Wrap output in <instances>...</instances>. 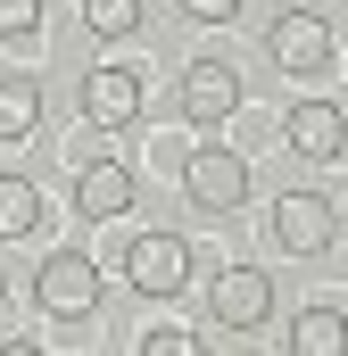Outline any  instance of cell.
I'll list each match as a JSON object with an SVG mask.
<instances>
[{
  "label": "cell",
  "mask_w": 348,
  "mask_h": 356,
  "mask_svg": "<svg viewBox=\"0 0 348 356\" xmlns=\"http://www.w3.org/2000/svg\"><path fill=\"white\" fill-rule=\"evenodd\" d=\"M265 58H274L282 75L315 83V75H332V67H340V33H332V17H324V8H282V17L265 25Z\"/></svg>",
  "instance_id": "6da1fadb"
},
{
  "label": "cell",
  "mask_w": 348,
  "mask_h": 356,
  "mask_svg": "<svg viewBox=\"0 0 348 356\" xmlns=\"http://www.w3.org/2000/svg\"><path fill=\"white\" fill-rule=\"evenodd\" d=\"M33 307L58 315V323H91V315H100V257L50 249V257L33 266Z\"/></svg>",
  "instance_id": "7a4b0ae2"
},
{
  "label": "cell",
  "mask_w": 348,
  "mask_h": 356,
  "mask_svg": "<svg viewBox=\"0 0 348 356\" xmlns=\"http://www.w3.org/2000/svg\"><path fill=\"white\" fill-rule=\"evenodd\" d=\"M174 108H182L199 133L232 124V116H241V67H232V58H216V50H207V58H191V67H182V83H174Z\"/></svg>",
  "instance_id": "3957f363"
},
{
  "label": "cell",
  "mask_w": 348,
  "mask_h": 356,
  "mask_svg": "<svg viewBox=\"0 0 348 356\" xmlns=\"http://www.w3.org/2000/svg\"><path fill=\"white\" fill-rule=\"evenodd\" d=\"M182 191H191L207 216H232V207L249 199V158L224 149V141H191V149H182Z\"/></svg>",
  "instance_id": "277c9868"
},
{
  "label": "cell",
  "mask_w": 348,
  "mask_h": 356,
  "mask_svg": "<svg viewBox=\"0 0 348 356\" xmlns=\"http://www.w3.org/2000/svg\"><path fill=\"white\" fill-rule=\"evenodd\" d=\"M274 241H282L290 257H324V249L340 241V207H332L324 191H307V182H299V191H282V199H274Z\"/></svg>",
  "instance_id": "5b68a950"
},
{
  "label": "cell",
  "mask_w": 348,
  "mask_h": 356,
  "mask_svg": "<svg viewBox=\"0 0 348 356\" xmlns=\"http://www.w3.org/2000/svg\"><path fill=\"white\" fill-rule=\"evenodd\" d=\"M282 141H290V158H307V166H340L348 158V108L340 99H299V108L282 116Z\"/></svg>",
  "instance_id": "8992f818"
},
{
  "label": "cell",
  "mask_w": 348,
  "mask_h": 356,
  "mask_svg": "<svg viewBox=\"0 0 348 356\" xmlns=\"http://www.w3.org/2000/svg\"><path fill=\"white\" fill-rule=\"evenodd\" d=\"M207 315H216V332H258L274 315V273L265 266H224L216 290H207Z\"/></svg>",
  "instance_id": "52a82bcc"
},
{
  "label": "cell",
  "mask_w": 348,
  "mask_h": 356,
  "mask_svg": "<svg viewBox=\"0 0 348 356\" xmlns=\"http://www.w3.org/2000/svg\"><path fill=\"white\" fill-rule=\"evenodd\" d=\"M125 282H133L141 298H174V290L191 282V241H182V232H141V241L125 249Z\"/></svg>",
  "instance_id": "ba28073f"
},
{
  "label": "cell",
  "mask_w": 348,
  "mask_h": 356,
  "mask_svg": "<svg viewBox=\"0 0 348 356\" xmlns=\"http://www.w3.org/2000/svg\"><path fill=\"white\" fill-rule=\"evenodd\" d=\"M75 108H84L91 133H133V116H141V75H133V67H91L84 91H75Z\"/></svg>",
  "instance_id": "9c48e42d"
},
{
  "label": "cell",
  "mask_w": 348,
  "mask_h": 356,
  "mask_svg": "<svg viewBox=\"0 0 348 356\" xmlns=\"http://www.w3.org/2000/svg\"><path fill=\"white\" fill-rule=\"evenodd\" d=\"M125 207H133V166H116V158H91L84 175H75V216L108 224V216H125Z\"/></svg>",
  "instance_id": "30bf717a"
},
{
  "label": "cell",
  "mask_w": 348,
  "mask_h": 356,
  "mask_svg": "<svg viewBox=\"0 0 348 356\" xmlns=\"http://www.w3.org/2000/svg\"><path fill=\"white\" fill-rule=\"evenodd\" d=\"M33 133H42V83L25 67H0V149H17Z\"/></svg>",
  "instance_id": "8fae6325"
},
{
  "label": "cell",
  "mask_w": 348,
  "mask_h": 356,
  "mask_svg": "<svg viewBox=\"0 0 348 356\" xmlns=\"http://www.w3.org/2000/svg\"><path fill=\"white\" fill-rule=\"evenodd\" d=\"M290 356H348V315H340V307H299Z\"/></svg>",
  "instance_id": "7c38bea8"
},
{
  "label": "cell",
  "mask_w": 348,
  "mask_h": 356,
  "mask_svg": "<svg viewBox=\"0 0 348 356\" xmlns=\"http://www.w3.org/2000/svg\"><path fill=\"white\" fill-rule=\"evenodd\" d=\"M25 232H42V191L25 175H0V241H25Z\"/></svg>",
  "instance_id": "4fadbf2b"
},
{
  "label": "cell",
  "mask_w": 348,
  "mask_h": 356,
  "mask_svg": "<svg viewBox=\"0 0 348 356\" xmlns=\"http://www.w3.org/2000/svg\"><path fill=\"white\" fill-rule=\"evenodd\" d=\"M75 8H84V33H91V42H133L141 17H150L141 0H75Z\"/></svg>",
  "instance_id": "5bb4252c"
},
{
  "label": "cell",
  "mask_w": 348,
  "mask_h": 356,
  "mask_svg": "<svg viewBox=\"0 0 348 356\" xmlns=\"http://www.w3.org/2000/svg\"><path fill=\"white\" fill-rule=\"evenodd\" d=\"M42 33V0H0V42L17 50V42H33Z\"/></svg>",
  "instance_id": "9a60e30c"
},
{
  "label": "cell",
  "mask_w": 348,
  "mask_h": 356,
  "mask_svg": "<svg viewBox=\"0 0 348 356\" xmlns=\"http://www.w3.org/2000/svg\"><path fill=\"white\" fill-rule=\"evenodd\" d=\"M199 348V332H182V323H166V332H141L133 340V356H191Z\"/></svg>",
  "instance_id": "2e32d148"
},
{
  "label": "cell",
  "mask_w": 348,
  "mask_h": 356,
  "mask_svg": "<svg viewBox=\"0 0 348 356\" xmlns=\"http://www.w3.org/2000/svg\"><path fill=\"white\" fill-rule=\"evenodd\" d=\"M174 8H182L191 25H232V17H241V0H174Z\"/></svg>",
  "instance_id": "e0dca14e"
},
{
  "label": "cell",
  "mask_w": 348,
  "mask_h": 356,
  "mask_svg": "<svg viewBox=\"0 0 348 356\" xmlns=\"http://www.w3.org/2000/svg\"><path fill=\"white\" fill-rule=\"evenodd\" d=\"M0 298H8V282H0Z\"/></svg>",
  "instance_id": "ac0fdd59"
}]
</instances>
